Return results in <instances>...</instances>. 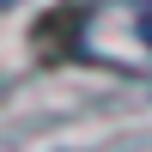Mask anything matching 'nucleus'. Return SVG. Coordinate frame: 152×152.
<instances>
[{"instance_id":"1","label":"nucleus","mask_w":152,"mask_h":152,"mask_svg":"<svg viewBox=\"0 0 152 152\" xmlns=\"http://www.w3.org/2000/svg\"><path fill=\"white\" fill-rule=\"evenodd\" d=\"M91 18L128 24V61L122 67H152V0H97Z\"/></svg>"},{"instance_id":"2","label":"nucleus","mask_w":152,"mask_h":152,"mask_svg":"<svg viewBox=\"0 0 152 152\" xmlns=\"http://www.w3.org/2000/svg\"><path fill=\"white\" fill-rule=\"evenodd\" d=\"M0 6H18V0H0Z\"/></svg>"}]
</instances>
